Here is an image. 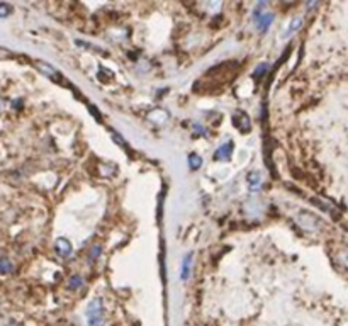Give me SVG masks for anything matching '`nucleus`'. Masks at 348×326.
<instances>
[{
  "label": "nucleus",
  "mask_w": 348,
  "mask_h": 326,
  "mask_svg": "<svg viewBox=\"0 0 348 326\" xmlns=\"http://www.w3.org/2000/svg\"><path fill=\"white\" fill-rule=\"evenodd\" d=\"M104 316V308H102V301L100 299H94L92 302L88 304L87 310V320H102Z\"/></svg>",
  "instance_id": "nucleus-1"
},
{
  "label": "nucleus",
  "mask_w": 348,
  "mask_h": 326,
  "mask_svg": "<svg viewBox=\"0 0 348 326\" xmlns=\"http://www.w3.org/2000/svg\"><path fill=\"white\" fill-rule=\"evenodd\" d=\"M54 248H56L60 256H70L72 255V244L65 238H58L56 243H54Z\"/></svg>",
  "instance_id": "nucleus-2"
},
{
  "label": "nucleus",
  "mask_w": 348,
  "mask_h": 326,
  "mask_svg": "<svg viewBox=\"0 0 348 326\" xmlns=\"http://www.w3.org/2000/svg\"><path fill=\"white\" fill-rule=\"evenodd\" d=\"M36 65H38V68H40V70L42 72V74H46V75L51 76V78H54L56 82H62V75H60L58 72L54 70V68L51 66V65H48V63H44V62H38Z\"/></svg>",
  "instance_id": "nucleus-3"
},
{
  "label": "nucleus",
  "mask_w": 348,
  "mask_h": 326,
  "mask_svg": "<svg viewBox=\"0 0 348 326\" xmlns=\"http://www.w3.org/2000/svg\"><path fill=\"white\" fill-rule=\"evenodd\" d=\"M231 150H233V143L222 144V146L214 153V160H228V158L231 156Z\"/></svg>",
  "instance_id": "nucleus-4"
},
{
  "label": "nucleus",
  "mask_w": 348,
  "mask_h": 326,
  "mask_svg": "<svg viewBox=\"0 0 348 326\" xmlns=\"http://www.w3.org/2000/svg\"><path fill=\"white\" fill-rule=\"evenodd\" d=\"M190 262H192V255H187L186 260H184V265H182V278L186 280L190 274Z\"/></svg>",
  "instance_id": "nucleus-5"
},
{
  "label": "nucleus",
  "mask_w": 348,
  "mask_h": 326,
  "mask_svg": "<svg viewBox=\"0 0 348 326\" xmlns=\"http://www.w3.org/2000/svg\"><path fill=\"white\" fill-rule=\"evenodd\" d=\"M12 264L8 258H0V274H10L12 272Z\"/></svg>",
  "instance_id": "nucleus-6"
},
{
  "label": "nucleus",
  "mask_w": 348,
  "mask_h": 326,
  "mask_svg": "<svg viewBox=\"0 0 348 326\" xmlns=\"http://www.w3.org/2000/svg\"><path fill=\"white\" fill-rule=\"evenodd\" d=\"M82 284H84V278H82L80 276H72L70 282H68V286H70V289H73V290L80 289Z\"/></svg>",
  "instance_id": "nucleus-7"
},
{
  "label": "nucleus",
  "mask_w": 348,
  "mask_h": 326,
  "mask_svg": "<svg viewBox=\"0 0 348 326\" xmlns=\"http://www.w3.org/2000/svg\"><path fill=\"white\" fill-rule=\"evenodd\" d=\"M188 160H190V168L192 170H197L200 165H202V158H199L197 155H190V156H188Z\"/></svg>",
  "instance_id": "nucleus-8"
},
{
  "label": "nucleus",
  "mask_w": 348,
  "mask_h": 326,
  "mask_svg": "<svg viewBox=\"0 0 348 326\" xmlns=\"http://www.w3.org/2000/svg\"><path fill=\"white\" fill-rule=\"evenodd\" d=\"M10 12H12V7L8 6V4L0 2V17H7V16H10Z\"/></svg>",
  "instance_id": "nucleus-9"
},
{
  "label": "nucleus",
  "mask_w": 348,
  "mask_h": 326,
  "mask_svg": "<svg viewBox=\"0 0 348 326\" xmlns=\"http://www.w3.org/2000/svg\"><path fill=\"white\" fill-rule=\"evenodd\" d=\"M300 22H302V20H300V19H296V20H292V24H290V29H289V31L286 32V36H289V34H292V32H294L296 29H298L299 26H300Z\"/></svg>",
  "instance_id": "nucleus-10"
},
{
  "label": "nucleus",
  "mask_w": 348,
  "mask_h": 326,
  "mask_svg": "<svg viewBox=\"0 0 348 326\" xmlns=\"http://www.w3.org/2000/svg\"><path fill=\"white\" fill-rule=\"evenodd\" d=\"M265 70H267V65H260L258 70H256L255 74H253V76H255V78H260V76L265 74Z\"/></svg>",
  "instance_id": "nucleus-11"
},
{
  "label": "nucleus",
  "mask_w": 348,
  "mask_h": 326,
  "mask_svg": "<svg viewBox=\"0 0 348 326\" xmlns=\"http://www.w3.org/2000/svg\"><path fill=\"white\" fill-rule=\"evenodd\" d=\"M88 326H104V320H90Z\"/></svg>",
  "instance_id": "nucleus-12"
},
{
  "label": "nucleus",
  "mask_w": 348,
  "mask_h": 326,
  "mask_svg": "<svg viewBox=\"0 0 348 326\" xmlns=\"http://www.w3.org/2000/svg\"><path fill=\"white\" fill-rule=\"evenodd\" d=\"M98 253H100V246H98V244H97V246H96V248H94V250H92V253H90V256H92V258L96 260L97 256H98Z\"/></svg>",
  "instance_id": "nucleus-13"
},
{
  "label": "nucleus",
  "mask_w": 348,
  "mask_h": 326,
  "mask_svg": "<svg viewBox=\"0 0 348 326\" xmlns=\"http://www.w3.org/2000/svg\"><path fill=\"white\" fill-rule=\"evenodd\" d=\"M194 128H196L197 132H200V134H206V130H204L202 126H199V124H194Z\"/></svg>",
  "instance_id": "nucleus-14"
}]
</instances>
